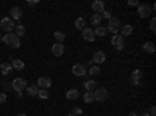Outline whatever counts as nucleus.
Returning a JSON list of instances; mask_svg holds the SVG:
<instances>
[{
    "label": "nucleus",
    "instance_id": "30",
    "mask_svg": "<svg viewBox=\"0 0 156 116\" xmlns=\"http://www.w3.org/2000/svg\"><path fill=\"white\" fill-rule=\"evenodd\" d=\"M89 74H90V75H97V74H100V68L97 66V64H94V66L89 69Z\"/></svg>",
    "mask_w": 156,
    "mask_h": 116
},
{
    "label": "nucleus",
    "instance_id": "39",
    "mask_svg": "<svg viewBox=\"0 0 156 116\" xmlns=\"http://www.w3.org/2000/svg\"><path fill=\"white\" fill-rule=\"evenodd\" d=\"M131 82H133L134 86H139V85H140V80H131Z\"/></svg>",
    "mask_w": 156,
    "mask_h": 116
},
{
    "label": "nucleus",
    "instance_id": "33",
    "mask_svg": "<svg viewBox=\"0 0 156 116\" xmlns=\"http://www.w3.org/2000/svg\"><path fill=\"white\" fill-rule=\"evenodd\" d=\"M100 16H101V19H108V21H109V19H111V13L105 9V11H103V13H101Z\"/></svg>",
    "mask_w": 156,
    "mask_h": 116
},
{
    "label": "nucleus",
    "instance_id": "25",
    "mask_svg": "<svg viewBox=\"0 0 156 116\" xmlns=\"http://www.w3.org/2000/svg\"><path fill=\"white\" fill-rule=\"evenodd\" d=\"M84 25H86L84 17H78V19L75 21V28H78V30H83V28H84Z\"/></svg>",
    "mask_w": 156,
    "mask_h": 116
},
{
    "label": "nucleus",
    "instance_id": "10",
    "mask_svg": "<svg viewBox=\"0 0 156 116\" xmlns=\"http://www.w3.org/2000/svg\"><path fill=\"white\" fill-rule=\"evenodd\" d=\"M92 11H94V14L103 13L105 11V2H103V0H95V2H92Z\"/></svg>",
    "mask_w": 156,
    "mask_h": 116
},
{
    "label": "nucleus",
    "instance_id": "34",
    "mask_svg": "<svg viewBox=\"0 0 156 116\" xmlns=\"http://www.w3.org/2000/svg\"><path fill=\"white\" fill-rule=\"evenodd\" d=\"M150 30H151V32H156V19H154V17L150 21Z\"/></svg>",
    "mask_w": 156,
    "mask_h": 116
},
{
    "label": "nucleus",
    "instance_id": "27",
    "mask_svg": "<svg viewBox=\"0 0 156 116\" xmlns=\"http://www.w3.org/2000/svg\"><path fill=\"white\" fill-rule=\"evenodd\" d=\"M144 50H145L147 54H153V52H154V44H153L151 41L145 43V44H144Z\"/></svg>",
    "mask_w": 156,
    "mask_h": 116
},
{
    "label": "nucleus",
    "instance_id": "32",
    "mask_svg": "<svg viewBox=\"0 0 156 116\" xmlns=\"http://www.w3.org/2000/svg\"><path fill=\"white\" fill-rule=\"evenodd\" d=\"M72 114H73V116H81V114H83V110H81L80 107H75V108L72 110Z\"/></svg>",
    "mask_w": 156,
    "mask_h": 116
},
{
    "label": "nucleus",
    "instance_id": "9",
    "mask_svg": "<svg viewBox=\"0 0 156 116\" xmlns=\"http://www.w3.org/2000/svg\"><path fill=\"white\" fill-rule=\"evenodd\" d=\"M51 86V80L48 77H39L37 79V88L39 89H48Z\"/></svg>",
    "mask_w": 156,
    "mask_h": 116
},
{
    "label": "nucleus",
    "instance_id": "36",
    "mask_svg": "<svg viewBox=\"0 0 156 116\" xmlns=\"http://www.w3.org/2000/svg\"><path fill=\"white\" fill-rule=\"evenodd\" d=\"M128 5H131V6H137V5H139V2H137V0H128Z\"/></svg>",
    "mask_w": 156,
    "mask_h": 116
},
{
    "label": "nucleus",
    "instance_id": "18",
    "mask_svg": "<svg viewBox=\"0 0 156 116\" xmlns=\"http://www.w3.org/2000/svg\"><path fill=\"white\" fill-rule=\"evenodd\" d=\"M84 88L87 89V91H92V93H94L98 86H97V82H95V80H86V82H84Z\"/></svg>",
    "mask_w": 156,
    "mask_h": 116
},
{
    "label": "nucleus",
    "instance_id": "16",
    "mask_svg": "<svg viewBox=\"0 0 156 116\" xmlns=\"http://www.w3.org/2000/svg\"><path fill=\"white\" fill-rule=\"evenodd\" d=\"M11 66H12V69H17V71H22V69L25 68V63H23L22 60L16 58V60H12V61H11Z\"/></svg>",
    "mask_w": 156,
    "mask_h": 116
},
{
    "label": "nucleus",
    "instance_id": "24",
    "mask_svg": "<svg viewBox=\"0 0 156 116\" xmlns=\"http://www.w3.org/2000/svg\"><path fill=\"white\" fill-rule=\"evenodd\" d=\"M53 38L56 39V43H59V44H62V41L66 39V35H64L62 32H55V35H53Z\"/></svg>",
    "mask_w": 156,
    "mask_h": 116
},
{
    "label": "nucleus",
    "instance_id": "29",
    "mask_svg": "<svg viewBox=\"0 0 156 116\" xmlns=\"http://www.w3.org/2000/svg\"><path fill=\"white\" fill-rule=\"evenodd\" d=\"M9 46H11L12 49H19V47H20V39H19L17 36H14V39L11 41V44H9Z\"/></svg>",
    "mask_w": 156,
    "mask_h": 116
},
{
    "label": "nucleus",
    "instance_id": "3",
    "mask_svg": "<svg viewBox=\"0 0 156 116\" xmlns=\"http://www.w3.org/2000/svg\"><path fill=\"white\" fill-rule=\"evenodd\" d=\"M27 80L23 79V77H16L14 80H12V83H11V88L14 89V91L17 93V91H23V89H27Z\"/></svg>",
    "mask_w": 156,
    "mask_h": 116
},
{
    "label": "nucleus",
    "instance_id": "15",
    "mask_svg": "<svg viewBox=\"0 0 156 116\" xmlns=\"http://www.w3.org/2000/svg\"><path fill=\"white\" fill-rule=\"evenodd\" d=\"M66 97H67L69 100H75V99L80 97V91H78V89H75V88H72V89H69V91L66 93Z\"/></svg>",
    "mask_w": 156,
    "mask_h": 116
},
{
    "label": "nucleus",
    "instance_id": "28",
    "mask_svg": "<svg viewBox=\"0 0 156 116\" xmlns=\"http://www.w3.org/2000/svg\"><path fill=\"white\" fill-rule=\"evenodd\" d=\"M37 97L42 99V100H47V99H48V89H39Z\"/></svg>",
    "mask_w": 156,
    "mask_h": 116
},
{
    "label": "nucleus",
    "instance_id": "21",
    "mask_svg": "<svg viewBox=\"0 0 156 116\" xmlns=\"http://www.w3.org/2000/svg\"><path fill=\"white\" fill-rule=\"evenodd\" d=\"M14 36H16L14 33H6L5 36H2V43H5L6 46H9V44H11V41L14 39Z\"/></svg>",
    "mask_w": 156,
    "mask_h": 116
},
{
    "label": "nucleus",
    "instance_id": "5",
    "mask_svg": "<svg viewBox=\"0 0 156 116\" xmlns=\"http://www.w3.org/2000/svg\"><path fill=\"white\" fill-rule=\"evenodd\" d=\"M111 44H112V47H114L115 50H123V47H125V39H123V36L114 35V36L111 38Z\"/></svg>",
    "mask_w": 156,
    "mask_h": 116
},
{
    "label": "nucleus",
    "instance_id": "43",
    "mask_svg": "<svg viewBox=\"0 0 156 116\" xmlns=\"http://www.w3.org/2000/svg\"><path fill=\"white\" fill-rule=\"evenodd\" d=\"M0 43H2V36H0Z\"/></svg>",
    "mask_w": 156,
    "mask_h": 116
},
{
    "label": "nucleus",
    "instance_id": "2",
    "mask_svg": "<svg viewBox=\"0 0 156 116\" xmlns=\"http://www.w3.org/2000/svg\"><path fill=\"white\" fill-rule=\"evenodd\" d=\"M119 30H120V21L115 19V17H111V19L108 21L106 32H108V33H112V35H119Z\"/></svg>",
    "mask_w": 156,
    "mask_h": 116
},
{
    "label": "nucleus",
    "instance_id": "41",
    "mask_svg": "<svg viewBox=\"0 0 156 116\" xmlns=\"http://www.w3.org/2000/svg\"><path fill=\"white\" fill-rule=\"evenodd\" d=\"M140 116H150V114H148V113H142Z\"/></svg>",
    "mask_w": 156,
    "mask_h": 116
},
{
    "label": "nucleus",
    "instance_id": "23",
    "mask_svg": "<svg viewBox=\"0 0 156 116\" xmlns=\"http://www.w3.org/2000/svg\"><path fill=\"white\" fill-rule=\"evenodd\" d=\"M100 24H101V16H100V14H92V17H90V25H95V27H98Z\"/></svg>",
    "mask_w": 156,
    "mask_h": 116
},
{
    "label": "nucleus",
    "instance_id": "19",
    "mask_svg": "<svg viewBox=\"0 0 156 116\" xmlns=\"http://www.w3.org/2000/svg\"><path fill=\"white\" fill-rule=\"evenodd\" d=\"M14 32H16L14 35H16V36L19 38V39H20V38H22V36L25 35V27H23L22 24H16V27H14Z\"/></svg>",
    "mask_w": 156,
    "mask_h": 116
},
{
    "label": "nucleus",
    "instance_id": "40",
    "mask_svg": "<svg viewBox=\"0 0 156 116\" xmlns=\"http://www.w3.org/2000/svg\"><path fill=\"white\" fill-rule=\"evenodd\" d=\"M128 116H137V114H136V113L133 111V113H128Z\"/></svg>",
    "mask_w": 156,
    "mask_h": 116
},
{
    "label": "nucleus",
    "instance_id": "6",
    "mask_svg": "<svg viewBox=\"0 0 156 116\" xmlns=\"http://www.w3.org/2000/svg\"><path fill=\"white\" fill-rule=\"evenodd\" d=\"M108 99V89L106 88H97L94 91V100L97 102H103Z\"/></svg>",
    "mask_w": 156,
    "mask_h": 116
},
{
    "label": "nucleus",
    "instance_id": "13",
    "mask_svg": "<svg viewBox=\"0 0 156 116\" xmlns=\"http://www.w3.org/2000/svg\"><path fill=\"white\" fill-rule=\"evenodd\" d=\"M64 46L62 44H59V43H56V44H53L51 46V54H53L55 57H61L62 54H64Z\"/></svg>",
    "mask_w": 156,
    "mask_h": 116
},
{
    "label": "nucleus",
    "instance_id": "22",
    "mask_svg": "<svg viewBox=\"0 0 156 116\" xmlns=\"http://www.w3.org/2000/svg\"><path fill=\"white\" fill-rule=\"evenodd\" d=\"M94 33H95V36H105L108 32H106V27H101V25H98V27L94 28Z\"/></svg>",
    "mask_w": 156,
    "mask_h": 116
},
{
    "label": "nucleus",
    "instance_id": "14",
    "mask_svg": "<svg viewBox=\"0 0 156 116\" xmlns=\"http://www.w3.org/2000/svg\"><path fill=\"white\" fill-rule=\"evenodd\" d=\"M11 71H12L11 63H2V64H0V72H2L3 75H9Z\"/></svg>",
    "mask_w": 156,
    "mask_h": 116
},
{
    "label": "nucleus",
    "instance_id": "1",
    "mask_svg": "<svg viewBox=\"0 0 156 116\" xmlns=\"http://www.w3.org/2000/svg\"><path fill=\"white\" fill-rule=\"evenodd\" d=\"M14 27H16V24H14V21H12L9 16L3 17L2 21H0V28H2L3 32H6V33H12Z\"/></svg>",
    "mask_w": 156,
    "mask_h": 116
},
{
    "label": "nucleus",
    "instance_id": "42",
    "mask_svg": "<svg viewBox=\"0 0 156 116\" xmlns=\"http://www.w3.org/2000/svg\"><path fill=\"white\" fill-rule=\"evenodd\" d=\"M17 116H27V114H25V113H19Z\"/></svg>",
    "mask_w": 156,
    "mask_h": 116
},
{
    "label": "nucleus",
    "instance_id": "31",
    "mask_svg": "<svg viewBox=\"0 0 156 116\" xmlns=\"http://www.w3.org/2000/svg\"><path fill=\"white\" fill-rule=\"evenodd\" d=\"M140 77H142V71L140 69H136L133 72V80H140Z\"/></svg>",
    "mask_w": 156,
    "mask_h": 116
},
{
    "label": "nucleus",
    "instance_id": "4",
    "mask_svg": "<svg viewBox=\"0 0 156 116\" xmlns=\"http://www.w3.org/2000/svg\"><path fill=\"white\" fill-rule=\"evenodd\" d=\"M151 9L153 8L150 5H147V3H139L137 5V14H139L140 19H147L151 14Z\"/></svg>",
    "mask_w": 156,
    "mask_h": 116
},
{
    "label": "nucleus",
    "instance_id": "26",
    "mask_svg": "<svg viewBox=\"0 0 156 116\" xmlns=\"http://www.w3.org/2000/svg\"><path fill=\"white\" fill-rule=\"evenodd\" d=\"M84 102L86 104H92L94 102V93L92 91H86L84 93Z\"/></svg>",
    "mask_w": 156,
    "mask_h": 116
},
{
    "label": "nucleus",
    "instance_id": "44",
    "mask_svg": "<svg viewBox=\"0 0 156 116\" xmlns=\"http://www.w3.org/2000/svg\"><path fill=\"white\" fill-rule=\"evenodd\" d=\"M67 116H73V114H72V113H70V114H67Z\"/></svg>",
    "mask_w": 156,
    "mask_h": 116
},
{
    "label": "nucleus",
    "instance_id": "38",
    "mask_svg": "<svg viewBox=\"0 0 156 116\" xmlns=\"http://www.w3.org/2000/svg\"><path fill=\"white\" fill-rule=\"evenodd\" d=\"M28 5L33 6V5H37V0H28Z\"/></svg>",
    "mask_w": 156,
    "mask_h": 116
},
{
    "label": "nucleus",
    "instance_id": "35",
    "mask_svg": "<svg viewBox=\"0 0 156 116\" xmlns=\"http://www.w3.org/2000/svg\"><path fill=\"white\" fill-rule=\"evenodd\" d=\"M6 99H8L6 93H0V104H5V102H6Z\"/></svg>",
    "mask_w": 156,
    "mask_h": 116
},
{
    "label": "nucleus",
    "instance_id": "12",
    "mask_svg": "<svg viewBox=\"0 0 156 116\" xmlns=\"http://www.w3.org/2000/svg\"><path fill=\"white\" fill-rule=\"evenodd\" d=\"M105 61H106V55H105V52H101V50H97V52L94 54V57H92V63L100 64V63H105Z\"/></svg>",
    "mask_w": 156,
    "mask_h": 116
},
{
    "label": "nucleus",
    "instance_id": "7",
    "mask_svg": "<svg viewBox=\"0 0 156 116\" xmlns=\"http://www.w3.org/2000/svg\"><path fill=\"white\" fill-rule=\"evenodd\" d=\"M86 68H84V64H81V63H75L73 66H72V74L73 75H76V77H83V75H86Z\"/></svg>",
    "mask_w": 156,
    "mask_h": 116
},
{
    "label": "nucleus",
    "instance_id": "20",
    "mask_svg": "<svg viewBox=\"0 0 156 116\" xmlns=\"http://www.w3.org/2000/svg\"><path fill=\"white\" fill-rule=\"evenodd\" d=\"M131 33H133V25H131V24L122 25V35H120V36H129Z\"/></svg>",
    "mask_w": 156,
    "mask_h": 116
},
{
    "label": "nucleus",
    "instance_id": "37",
    "mask_svg": "<svg viewBox=\"0 0 156 116\" xmlns=\"http://www.w3.org/2000/svg\"><path fill=\"white\" fill-rule=\"evenodd\" d=\"M148 114H150V116H156V108H154V107H151V108H150V113H148Z\"/></svg>",
    "mask_w": 156,
    "mask_h": 116
},
{
    "label": "nucleus",
    "instance_id": "17",
    "mask_svg": "<svg viewBox=\"0 0 156 116\" xmlns=\"http://www.w3.org/2000/svg\"><path fill=\"white\" fill-rule=\"evenodd\" d=\"M37 93H39L37 85H30V86H27V94H28L30 97H36Z\"/></svg>",
    "mask_w": 156,
    "mask_h": 116
},
{
    "label": "nucleus",
    "instance_id": "11",
    "mask_svg": "<svg viewBox=\"0 0 156 116\" xmlns=\"http://www.w3.org/2000/svg\"><path fill=\"white\" fill-rule=\"evenodd\" d=\"M9 17H11L12 21H19V19L22 17V8L12 6V8L9 9Z\"/></svg>",
    "mask_w": 156,
    "mask_h": 116
},
{
    "label": "nucleus",
    "instance_id": "8",
    "mask_svg": "<svg viewBox=\"0 0 156 116\" xmlns=\"http://www.w3.org/2000/svg\"><path fill=\"white\" fill-rule=\"evenodd\" d=\"M83 38H84V41H87V43L95 41V33H94V28L84 27V28H83Z\"/></svg>",
    "mask_w": 156,
    "mask_h": 116
}]
</instances>
